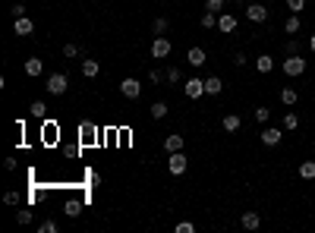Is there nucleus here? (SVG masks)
Here are the masks:
<instances>
[{
	"instance_id": "1",
	"label": "nucleus",
	"mask_w": 315,
	"mask_h": 233,
	"mask_svg": "<svg viewBox=\"0 0 315 233\" xmlns=\"http://www.w3.org/2000/svg\"><path fill=\"white\" fill-rule=\"evenodd\" d=\"M281 69H284L290 79H296V76H303V73H306V60L300 57V54H287V60L281 63Z\"/></svg>"
},
{
	"instance_id": "2",
	"label": "nucleus",
	"mask_w": 315,
	"mask_h": 233,
	"mask_svg": "<svg viewBox=\"0 0 315 233\" xmlns=\"http://www.w3.org/2000/svg\"><path fill=\"white\" fill-rule=\"evenodd\" d=\"M44 85H47V92H51V95H66L69 79H66V73H51Z\"/></svg>"
},
{
	"instance_id": "3",
	"label": "nucleus",
	"mask_w": 315,
	"mask_h": 233,
	"mask_svg": "<svg viewBox=\"0 0 315 233\" xmlns=\"http://www.w3.org/2000/svg\"><path fill=\"white\" fill-rule=\"evenodd\" d=\"M120 95H123V98H129V101H136V98L142 95V82H139V79H133V76H126V79L120 82Z\"/></svg>"
},
{
	"instance_id": "4",
	"label": "nucleus",
	"mask_w": 315,
	"mask_h": 233,
	"mask_svg": "<svg viewBox=\"0 0 315 233\" xmlns=\"http://www.w3.org/2000/svg\"><path fill=\"white\" fill-rule=\"evenodd\" d=\"M183 92H186V98H192V101H199L202 95H205V79H186L183 82Z\"/></svg>"
},
{
	"instance_id": "5",
	"label": "nucleus",
	"mask_w": 315,
	"mask_h": 233,
	"mask_svg": "<svg viewBox=\"0 0 315 233\" xmlns=\"http://www.w3.org/2000/svg\"><path fill=\"white\" fill-rule=\"evenodd\" d=\"M246 19L255 22V25L268 22V7H265V4H249V7H246Z\"/></svg>"
},
{
	"instance_id": "6",
	"label": "nucleus",
	"mask_w": 315,
	"mask_h": 233,
	"mask_svg": "<svg viewBox=\"0 0 315 233\" xmlns=\"http://www.w3.org/2000/svg\"><path fill=\"white\" fill-rule=\"evenodd\" d=\"M152 57H155V60H164V57H171V41L164 38V35H158V38L152 41Z\"/></svg>"
},
{
	"instance_id": "7",
	"label": "nucleus",
	"mask_w": 315,
	"mask_h": 233,
	"mask_svg": "<svg viewBox=\"0 0 315 233\" xmlns=\"http://www.w3.org/2000/svg\"><path fill=\"white\" fill-rule=\"evenodd\" d=\"M186 164H189V158L183 154V151H174V154H171V161H167V167H171V173H174V176L186 173Z\"/></svg>"
},
{
	"instance_id": "8",
	"label": "nucleus",
	"mask_w": 315,
	"mask_h": 233,
	"mask_svg": "<svg viewBox=\"0 0 315 233\" xmlns=\"http://www.w3.org/2000/svg\"><path fill=\"white\" fill-rule=\"evenodd\" d=\"M13 32L19 35V38H29V35L35 32V22L29 19V16H19V19H13Z\"/></svg>"
},
{
	"instance_id": "9",
	"label": "nucleus",
	"mask_w": 315,
	"mask_h": 233,
	"mask_svg": "<svg viewBox=\"0 0 315 233\" xmlns=\"http://www.w3.org/2000/svg\"><path fill=\"white\" fill-rule=\"evenodd\" d=\"M284 139V126L281 130H277V126H268V130H262V145H277V142H281Z\"/></svg>"
},
{
	"instance_id": "10",
	"label": "nucleus",
	"mask_w": 315,
	"mask_h": 233,
	"mask_svg": "<svg viewBox=\"0 0 315 233\" xmlns=\"http://www.w3.org/2000/svg\"><path fill=\"white\" fill-rule=\"evenodd\" d=\"M236 25H239V22H236V16H233V13H221V16H217V29L224 32V35L236 32Z\"/></svg>"
},
{
	"instance_id": "11",
	"label": "nucleus",
	"mask_w": 315,
	"mask_h": 233,
	"mask_svg": "<svg viewBox=\"0 0 315 233\" xmlns=\"http://www.w3.org/2000/svg\"><path fill=\"white\" fill-rule=\"evenodd\" d=\"M186 63H189V66H196V69H199V66H205V63H208L205 50H202V47H189V50H186Z\"/></svg>"
},
{
	"instance_id": "12",
	"label": "nucleus",
	"mask_w": 315,
	"mask_h": 233,
	"mask_svg": "<svg viewBox=\"0 0 315 233\" xmlns=\"http://www.w3.org/2000/svg\"><path fill=\"white\" fill-rule=\"evenodd\" d=\"M164 151H167V154L183 151V136H180V133H171L167 139H164Z\"/></svg>"
},
{
	"instance_id": "13",
	"label": "nucleus",
	"mask_w": 315,
	"mask_h": 233,
	"mask_svg": "<svg viewBox=\"0 0 315 233\" xmlns=\"http://www.w3.org/2000/svg\"><path fill=\"white\" fill-rule=\"evenodd\" d=\"M239 224H243L246 230H258V227H262V218H258V211H243Z\"/></svg>"
},
{
	"instance_id": "14",
	"label": "nucleus",
	"mask_w": 315,
	"mask_h": 233,
	"mask_svg": "<svg viewBox=\"0 0 315 233\" xmlns=\"http://www.w3.org/2000/svg\"><path fill=\"white\" fill-rule=\"evenodd\" d=\"M239 126H243V120H239V114H227L224 120H221V130H224V133H236Z\"/></svg>"
},
{
	"instance_id": "15",
	"label": "nucleus",
	"mask_w": 315,
	"mask_h": 233,
	"mask_svg": "<svg viewBox=\"0 0 315 233\" xmlns=\"http://www.w3.org/2000/svg\"><path fill=\"white\" fill-rule=\"evenodd\" d=\"M41 73H44V63H41L38 57H29V60H26V76L35 79V76H41Z\"/></svg>"
},
{
	"instance_id": "16",
	"label": "nucleus",
	"mask_w": 315,
	"mask_h": 233,
	"mask_svg": "<svg viewBox=\"0 0 315 233\" xmlns=\"http://www.w3.org/2000/svg\"><path fill=\"white\" fill-rule=\"evenodd\" d=\"M98 73H101V63L98 60H82V76L85 79H95Z\"/></svg>"
},
{
	"instance_id": "17",
	"label": "nucleus",
	"mask_w": 315,
	"mask_h": 233,
	"mask_svg": "<svg viewBox=\"0 0 315 233\" xmlns=\"http://www.w3.org/2000/svg\"><path fill=\"white\" fill-rule=\"evenodd\" d=\"M300 29H303V22H300V13L287 16V22H284V32H287V35H300Z\"/></svg>"
},
{
	"instance_id": "18",
	"label": "nucleus",
	"mask_w": 315,
	"mask_h": 233,
	"mask_svg": "<svg viewBox=\"0 0 315 233\" xmlns=\"http://www.w3.org/2000/svg\"><path fill=\"white\" fill-rule=\"evenodd\" d=\"M221 88H224L221 76H208V79H205V95H221Z\"/></svg>"
},
{
	"instance_id": "19",
	"label": "nucleus",
	"mask_w": 315,
	"mask_h": 233,
	"mask_svg": "<svg viewBox=\"0 0 315 233\" xmlns=\"http://www.w3.org/2000/svg\"><path fill=\"white\" fill-rule=\"evenodd\" d=\"M63 211H66V218H79V214H82V199H69L63 205Z\"/></svg>"
},
{
	"instance_id": "20",
	"label": "nucleus",
	"mask_w": 315,
	"mask_h": 233,
	"mask_svg": "<svg viewBox=\"0 0 315 233\" xmlns=\"http://www.w3.org/2000/svg\"><path fill=\"white\" fill-rule=\"evenodd\" d=\"M29 114H32L35 120H44V114H47V104H44V101H32V104H29Z\"/></svg>"
},
{
	"instance_id": "21",
	"label": "nucleus",
	"mask_w": 315,
	"mask_h": 233,
	"mask_svg": "<svg viewBox=\"0 0 315 233\" xmlns=\"http://www.w3.org/2000/svg\"><path fill=\"white\" fill-rule=\"evenodd\" d=\"M255 69H258V73H271V69H274V60L268 57V54H262V57H255Z\"/></svg>"
},
{
	"instance_id": "22",
	"label": "nucleus",
	"mask_w": 315,
	"mask_h": 233,
	"mask_svg": "<svg viewBox=\"0 0 315 233\" xmlns=\"http://www.w3.org/2000/svg\"><path fill=\"white\" fill-rule=\"evenodd\" d=\"M296 173H300L303 180H315V161H303V164H300V170H296Z\"/></svg>"
},
{
	"instance_id": "23",
	"label": "nucleus",
	"mask_w": 315,
	"mask_h": 233,
	"mask_svg": "<svg viewBox=\"0 0 315 233\" xmlns=\"http://www.w3.org/2000/svg\"><path fill=\"white\" fill-rule=\"evenodd\" d=\"M167 111H171L167 101H155V104H152V117H155V120H164V117H167Z\"/></svg>"
},
{
	"instance_id": "24",
	"label": "nucleus",
	"mask_w": 315,
	"mask_h": 233,
	"mask_svg": "<svg viewBox=\"0 0 315 233\" xmlns=\"http://www.w3.org/2000/svg\"><path fill=\"white\" fill-rule=\"evenodd\" d=\"M202 29H217V13H211V10L202 13Z\"/></svg>"
},
{
	"instance_id": "25",
	"label": "nucleus",
	"mask_w": 315,
	"mask_h": 233,
	"mask_svg": "<svg viewBox=\"0 0 315 233\" xmlns=\"http://www.w3.org/2000/svg\"><path fill=\"white\" fill-rule=\"evenodd\" d=\"M281 126H284V130H296V126H300V114L287 111V114H284V123H281Z\"/></svg>"
},
{
	"instance_id": "26",
	"label": "nucleus",
	"mask_w": 315,
	"mask_h": 233,
	"mask_svg": "<svg viewBox=\"0 0 315 233\" xmlns=\"http://www.w3.org/2000/svg\"><path fill=\"white\" fill-rule=\"evenodd\" d=\"M281 101H284L287 107H293L296 101H300V95H296V88H284V92H281Z\"/></svg>"
},
{
	"instance_id": "27",
	"label": "nucleus",
	"mask_w": 315,
	"mask_h": 233,
	"mask_svg": "<svg viewBox=\"0 0 315 233\" xmlns=\"http://www.w3.org/2000/svg\"><path fill=\"white\" fill-rule=\"evenodd\" d=\"M63 57H66V60H76V57H82L79 44H72V41H69V44H63Z\"/></svg>"
},
{
	"instance_id": "28",
	"label": "nucleus",
	"mask_w": 315,
	"mask_h": 233,
	"mask_svg": "<svg viewBox=\"0 0 315 233\" xmlns=\"http://www.w3.org/2000/svg\"><path fill=\"white\" fill-rule=\"evenodd\" d=\"M164 76H167V82H171V85H177V82H183V73H180V69H177V66H167V73H164Z\"/></svg>"
},
{
	"instance_id": "29",
	"label": "nucleus",
	"mask_w": 315,
	"mask_h": 233,
	"mask_svg": "<svg viewBox=\"0 0 315 233\" xmlns=\"http://www.w3.org/2000/svg\"><path fill=\"white\" fill-rule=\"evenodd\" d=\"M152 32H155V35H164V32H167V19H161V16H158V19L152 22Z\"/></svg>"
},
{
	"instance_id": "30",
	"label": "nucleus",
	"mask_w": 315,
	"mask_h": 233,
	"mask_svg": "<svg viewBox=\"0 0 315 233\" xmlns=\"http://www.w3.org/2000/svg\"><path fill=\"white\" fill-rule=\"evenodd\" d=\"M54 136H57V126H54V123H47V126H41V139L54 142Z\"/></svg>"
},
{
	"instance_id": "31",
	"label": "nucleus",
	"mask_w": 315,
	"mask_h": 233,
	"mask_svg": "<svg viewBox=\"0 0 315 233\" xmlns=\"http://www.w3.org/2000/svg\"><path fill=\"white\" fill-rule=\"evenodd\" d=\"M224 4H227V0H205V10H211V13H221V10H224Z\"/></svg>"
},
{
	"instance_id": "32",
	"label": "nucleus",
	"mask_w": 315,
	"mask_h": 233,
	"mask_svg": "<svg viewBox=\"0 0 315 233\" xmlns=\"http://www.w3.org/2000/svg\"><path fill=\"white\" fill-rule=\"evenodd\" d=\"M255 120H258V123H268V120H271V111H268V107H255Z\"/></svg>"
},
{
	"instance_id": "33",
	"label": "nucleus",
	"mask_w": 315,
	"mask_h": 233,
	"mask_svg": "<svg viewBox=\"0 0 315 233\" xmlns=\"http://www.w3.org/2000/svg\"><path fill=\"white\" fill-rule=\"evenodd\" d=\"M16 221H19V224H32V211H29V208H19V211H16Z\"/></svg>"
},
{
	"instance_id": "34",
	"label": "nucleus",
	"mask_w": 315,
	"mask_h": 233,
	"mask_svg": "<svg viewBox=\"0 0 315 233\" xmlns=\"http://www.w3.org/2000/svg\"><path fill=\"white\" fill-rule=\"evenodd\" d=\"M4 202H7V205H19V202H22V195H19V192H7V195H4Z\"/></svg>"
},
{
	"instance_id": "35",
	"label": "nucleus",
	"mask_w": 315,
	"mask_h": 233,
	"mask_svg": "<svg viewBox=\"0 0 315 233\" xmlns=\"http://www.w3.org/2000/svg\"><path fill=\"white\" fill-rule=\"evenodd\" d=\"M287 10H293V13L306 10V0H287Z\"/></svg>"
},
{
	"instance_id": "36",
	"label": "nucleus",
	"mask_w": 315,
	"mask_h": 233,
	"mask_svg": "<svg viewBox=\"0 0 315 233\" xmlns=\"http://www.w3.org/2000/svg\"><path fill=\"white\" fill-rule=\"evenodd\" d=\"M284 54H300V41H296V38H290V41L284 44Z\"/></svg>"
},
{
	"instance_id": "37",
	"label": "nucleus",
	"mask_w": 315,
	"mask_h": 233,
	"mask_svg": "<svg viewBox=\"0 0 315 233\" xmlns=\"http://www.w3.org/2000/svg\"><path fill=\"white\" fill-rule=\"evenodd\" d=\"M38 233H57V221H44V224L38 227Z\"/></svg>"
},
{
	"instance_id": "38",
	"label": "nucleus",
	"mask_w": 315,
	"mask_h": 233,
	"mask_svg": "<svg viewBox=\"0 0 315 233\" xmlns=\"http://www.w3.org/2000/svg\"><path fill=\"white\" fill-rule=\"evenodd\" d=\"M10 13H13V19H19V16H26V4H13Z\"/></svg>"
},
{
	"instance_id": "39",
	"label": "nucleus",
	"mask_w": 315,
	"mask_h": 233,
	"mask_svg": "<svg viewBox=\"0 0 315 233\" xmlns=\"http://www.w3.org/2000/svg\"><path fill=\"white\" fill-rule=\"evenodd\" d=\"M196 230V224H189V221H180L177 224V233H192Z\"/></svg>"
},
{
	"instance_id": "40",
	"label": "nucleus",
	"mask_w": 315,
	"mask_h": 233,
	"mask_svg": "<svg viewBox=\"0 0 315 233\" xmlns=\"http://www.w3.org/2000/svg\"><path fill=\"white\" fill-rule=\"evenodd\" d=\"M148 79H152V82H155V85H158V82H161V79H167V76H164V73H161V69H152V76H148Z\"/></svg>"
},
{
	"instance_id": "41",
	"label": "nucleus",
	"mask_w": 315,
	"mask_h": 233,
	"mask_svg": "<svg viewBox=\"0 0 315 233\" xmlns=\"http://www.w3.org/2000/svg\"><path fill=\"white\" fill-rule=\"evenodd\" d=\"M309 50L315 54V35H312V38H309Z\"/></svg>"
}]
</instances>
